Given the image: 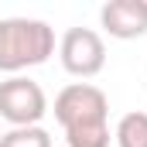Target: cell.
Here are the masks:
<instances>
[{"label":"cell","mask_w":147,"mask_h":147,"mask_svg":"<svg viewBox=\"0 0 147 147\" xmlns=\"http://www.w3.org/2000/svg\"><path fill=\"white\" fill-rule=\"evenodd\" d=\"M55 55V31L38 17H3L0 21V72H24L45 65Z\"/></svg>","instance_id":"cell-2"},{"label":"cell","mask_w":147,"mask_h":147,"mask_svg":"<svg viewBox=\"0 0 147 147\" xmlns=\"http://www.w3.org/2000/svg\"><path fill=\"white\" fill-rule=\"evenodd\" d=\"M0 147H51V134L45 127H14L0 137Z\"/></svg>","instance_id":"cell-7"},{"label":"cell","mask_w":147,"mask_h":147,"mask_svg":"<svg viewBox=\"0 0 147 147\" xmlns=\"http://www.w3.org/2000/svg\"><path fill=\"white\" fill-rule=\"evenodd\" d=\"M113 140H116V147H147V113L134 110L127 116H120Z\"/></svg>","instance_id":"cell-6"},{"label":"cell","mask_w":147,"mask_h":147,"mask_svg":"<svg viewBox=\"0 0 147 147\" xmlns=\"http://www.w3.org/2000/svg\"><path fill=\"white\" fill-rule=\"evenodd\" d=\"M55 120L69 147H110V99L92 82H72L55 96Z\"/></svg>","instance_id":"cell-1"},{"label":"cell","mask_w":147,"mask_h":147,"mask_svg":"<svg viewBox=\"0 0 147 147\" xmlns=\"http://www.w3.org/2000/svg\"><path fill=\"white\" fill-rule=\"evenodd\" d=\"M62 69L75 79H92L106 65V45L92 28H69L58 45Z\"/></svg>","instance_id":"cell-4"},{"label":"cell","mask_w":147,"mask_h":147,"mask_svg":"<svg viewBox=\"0 0 147 147\" xmlns=\"http://www.w3.org/2000/svg\"><path fill=\"white\" fill-rule=\"evenodd\" d=\"M48 113V96L28 75H10L0 82V120L10 127H38V120Z\"/></svg>","instance_id":"cell-3"},{"label":"cell","mask_w":147,"mask_h":147,"mask_svg":"<svg viewBox=\"0 0 147 147\" xmlns=\"http://www.w3.org/2000/svg\"><path fill=\"white\" fill-rule=\"evenodd\" d=\"M99 24L110 38L130 41V38L147 34V3L144 0H110L99 10Z\"/></svg>","instance_id":"cell-5"}]
</instances>
